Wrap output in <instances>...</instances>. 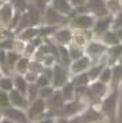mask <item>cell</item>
Wrapping results in <instances>:
<instances>
[{
	"label": "cell",
	"mask_w": 122,
	"mask_h": 123,
	"mask_svg": "<svg viewBox=\"0 0 122 123\" xmlns=\"http://www.w3.org/2000/svg\"><path fill=\"white\" fill-rule=\"evenodd\" d=\"M3 119V115H1V112H0V120Z\"/></svg>",
	"instance_id": "db71d44e"
},
{
	"label": "cell",
	"mask_w": 122,
	"mask_h": 123,
	"mask_svg": "<svg viewBox=\"0 0 122 123\" xmlns=\"http://www.w3.org/2000/svg\"><path fill=\"white\" fill-rule=\"evenodd\" d=\"M122 28V9L115 15H113V23H111V31H117Z\"/></svg>",
	"instance_id": "8d00e7d4"
},
{
	"label": "cell",
	"mask_w": 122,
	"mask_h": 123,
	"mask_svg": "<svg viewBox=\"0 0 122 123\" xmlns=\"http://www.w3.org/2000/svg\"><path fill=\"white\" fill-rule=\"evenodd\" d=\"M14 40H15V37H6V39H1L0 40V49H3V51H12Z\"/></svg>",
	"instance_id": "f35d334b"
},
{
	"label": "cell",
	"mask_w": 122,
	"mask_h": 123,
	"mask_svg": "<svg viewBox=\"0 0 122 123\" xmlns=\"http://www.w3.org/2000/svg\"><path fill=\"white\" fill-rule=\"evenodd\" d=\"M39 36H40V25L24 28V30H21L15 34V39H19L21 42H26V43H28V42L36 39Z\"/></svg>",
	"instance_id": "44dd1931"
},
{
	"label": "cell",
	"mask_w": 122,
	"mask_h": 123,
	"mask_svg": "<svg viewBox=\"0 0 122 123\" xmlns=\"http://www.w3.org/2000/svg\"><path fill=\"white\" fill-rule=\"evenodd\" d=\"M26 114H27L28 120H30L31 123L42 119V118L44 117V114H46V100L38 98L36 100L31 102L30 106H28L27 110H26Z\"/></svg>",
	"instance_id": "30bf717a"
},
{
	"label": "cell",
	"mask_w": 122,
	"mask_h": 123,
	"mask_svg": "<svg viewBox=\"0 0 122 123\" xmlns=\"http://www.w3.org/2000/svg\"><path fill=\"white\" fill-rule=\"evenodd\" d=\"M21 58L20 54L15 52V51H7V62H8V67L11 70V72L14 74V68H15V64L18 63V60Z\"/></svg>",
	"instance_id": "1f68e13d"
},
{
	"label": "cell",
	"mask_w": 122,
	"mask_h": 123,
	"mask_svg": "<svg viewBox=\"0 0 122 123\" xmlns=\"http://www.w3.org/2000/svg\"><path fill=\"white\" fill-rule=\"evenodd\" d=\"M43 68H44V66H43L42 62H36V60H32V59H31L28 71H32V72H35L36 75H40L42 71H43Z\"/></svg>",
	"instance_id": "74e56055"
},
{
	"label": "cell",
	"mask_w": 122,
	"mask_h": 123,
	"mask_svg": "<svg viewBox=\"0 0 122 123\" xmlns=\"http://www.w3.org/2000/svg\"><path fill=\"white\" fill-rule=\"evenodd\" d=\"M42 74L44 75V76H47L50 80H51V79H52V68L44 67V68H43V71H42Z\"/></svg>",
	"instance_id": "c3c4849f"
},
{
	"label": "cell",
	"mask_w": 122,
	"mask_h": 123,
	"mask_svg": "<svg viewBox=\"0 0 122 123\" xmlns=\"http://www.w3.org/2000/svg\"><path fill=\"white\" fill-rule=\"evenodd\" d=\"M87 107H88L87 103L83 102V100H79V99H74V100H71V102H66L64 106H63L61 117L66 118V119H73V118L78 117L79 114H82Z\"/></svg>",
	"instance_id": "52a82bcc"
},
{
	"label": "cell",
	"mask_w": 122,
	"mask_h": 123,
	"mask_svg": "<svg viewBox=\"0 0 122 123\" xmlns=\"http://www.w3.org/2000/svg\"><path fill=\"white\" fill-rule=\"evenodd\" d=\"M118 90H119V92H121V94H122V83H121V84H119V87H118Z\"/></svg>",
	"instance_id": "816d5d0a"
},
{
	"label": "cell",
	"mask_w": 122,
	"mask_h": 123,
	"mask_svg": "<svg viewBox=\"0 0 122 123\" xmlns=\"http://www.w3.org/2000/svg\"><path fill=\"white\" fill-rule=\"evenodd\" d=\"M50 39H51L56 46L68 47L71 44V40H73V30H71L68 25L59 27L58 30L51 35Z\"/></svg>",
	"instance_id": "7c38bea8"
},
{
	"label": "cell",
	"mask_w": 122,
	"mask_h": 123,
	"mask_svg": "<svg viewBox=\"0 0 122 123\" xmlns=\"http://www.w3.org/2000/svg\"><path fill=\"white\" fill-rule=\"evenodd\" d=\"M93 64L91 59L88 58L87 55H83L81 56L79 59L76 60H73L68 66V72H70L71 78L75 76L78 74H82V72H87V70L90 68V66Z\"/></svg>",
	"instance_id": "5bb4252c"
},
{
	"label": "cell",
	"mask_w": 122,
	"mask_h": 123,
	"mask_svg": "<svg viewBox=\"0 0 122 123\" xmlns=\"http://www.w3.org/2000/svg\"><path fill=\"white\" fill-rule=\"evenodd\" d=\"M1 115L7 119L12 120L14 123H31L28 120V117L26 114L24 110H20V108H15V107H8L6 110L0 111Z\"/></svg>",
	"instance_id": "2e32d148"
},
{
	"label": "cell",
	"mask_w": 122,
	"mask_h": 123,
	"mask_svg": "<svg viewBox=\"0 0 122 123\" xmlns=\"http://www.w3.org/2000/svg\"><path fill=\"white\" fill-rule=\"evenodd\" d=\"M105 67H107L105 56L99 62L93 63V64L90 66V68L87 70V72H86L87 76H88V79H90V82H95V80H98V78H99V75H101V72L103 71Z\"/></svg>",
	"instance_id": "7402d4cb"
},
{
	"label": "cell",
	"mask_w": 122,
	"mask_h": 123,
	"mask_svg": "<svg viewBox=\"0 0 122 123\" xmlns=\"http://www.w3.org/2000/svg\"><path fill=\"white\" fill-rule=\"evenodd\" d=\"M94 40V35L91 31H81V30H73V40L71 44L76 46L79 48H83L88 44V42Z\"/></svg>",
	"instance_id": "e0dca14e"
},
{
	"label": "cell",
	"mask_w": 122,
	"mask_h": 123,
	"mask_svg": "<svg viewBox=\"0 0 122 123\" xmlns=\"http://www.w3.org/2000/svg\"><path fill=\"white\" fill-rule=\"evenodd\" d=\"M9 95V102H11V107H15V108H20V110H27V107L30 106V102L27 100L24 94L19 92L18 90H11L8 92Z\"/></svg>",
	"instance_id": "ac0fdd59"
},
{
	"label": "cell",
	"mask_w": 122,
	"mask_h": 123,
	"mask_svg": "<svg viewBox=\"0 0 122 123\" xmlns=\"http://www.w3.org/2000/svg\"><path fill=\"white\" fill-rule=\"evenodd\" d=\"M30 62L31 59L26 58V56H21L18 60V63L15 64V68H14V74L16 75H24L28 71V67H30ZM12 74V75H14Z\"/></svg>",
	"instance_id": "484cf974"
},
{
	"label": "cell",
	"mask_w": 122,
	"mask_h": 123,
	"mask_svg": "<svg viewBox=\"0 0 122 123\" xmlns=\"http://www.w3.org/2000/svg\"><path fill=\"white\" fill-rule=\"evenodd\" d=\"M111 23H113V15H107L105 18H99L95 20V24L93 27L91 32L94 35V39H98L99 36L111 30Z\"/></svg>",
	"instance_id": "9a60e30c"
},
{
	"label": "cell",
	"mask_w": 122,
	"mask_h": 123,
	"mask_svg": "<svg viewBox=\"0 0 122 123\" xmlns=\"http://www.w3.org/2000/svg\"><path fill=\"white\" fill-rule=\"evenodd\" d=\"M26 98H27V100L30 102H34L38 98H39V88L36 87V84L32 83V84H28L27 87V92H26Z\"/></svg>",
	"instance_id": "4dcf8cb0"
},
{
	"label": "cell",
	"mask_w": 122,
	"mask_h": 123,
	"mask_svg": "<svg viewBox=\"0 0 122 123\" xmlns=\"http://www.w3.org/2000/svg\"><path fill=\"white\" fill-rule=\"evenodd\" d=\"M66 102L62 98V94L59 90H55L54 94L46 99V114L43 118H59L62 115V110Z\"/></svg>",
	"instance_id": "277c9868"
},
{
	"label": "cell",
	"mask_w": 122,
	"mask_h": 123,
	"mask_svg": "<svg viewBox=\"0 0 122 123\" xmlns=\"http://www.w3.org/2000/svg\"><path fill=\"white\" fill-rule=\"evenodd\" d=\"M98 80H99L101 83L110 86V83H111V68L105 67L103 71L101 72V75H99V78H98Z\"/></svg>",
	"instance_id": "e575fe53"
},
{
	"label": "cell",
	"mask_w": 122,
	"mask_h": 123,
	"mask_svg": "<svg viewBox=\"0 0 122 123\" xmlns=\"http://www.w3.org/2000/svg\"><path fill=\"white\" fill-rule=\"evenodd\" d=\"M48 6L52 7L55 11H58L61 15L66 16V18H70L74 13V8L68 3V0H50Z\"/></svg>",
	"instance_id": "d6986e66"
},
{
	"label": "cell",
	"mask_w": 122,
	"mask_h": 123,
	"mask_svg": "<svg viewBox=\"0 0 122 123\" xmlns=\"http://www.w3.org/2000/svg\"><path fill=\"white\" fill-rule=\"evenodd\" d=\"M68 3L71 4V7H73L74 11H75V9L83 8V7L86 6V3H87V0H68Z\"/></svg>",
	"instance_id": "bcb514c9"
},
{
	"label": "cell",
	"mask_w": 122,
	"mask_h": 123,
	"mask_svg": "<svg viewBox=\"0 0 122 123\" xmlns=\"http://www.w3.org/2000/svg\"><path fill=\"white\" fill-rule=\"evenodd\" d=\"M42 63H43V66L44 67H47V68H52L55 64H56V60H55V58L51 55V54H48V55L46 56V58L42 60Z\"/></svg>",
	"instance_id": "ee69618b"
},
{
	"label": "cell",
	"mask_w": 122,
	"mask_h": 123,
	"mask_svg": "<svg viewBox=\"0 0 122 123\" xmlns=\"http://www.w3.org/2000/svg\"><path fill=\"white\" fill-rule=\"evenodd\" d=\"M118 64H121V66H122V56L119 58V60H118Z\"/></svg>",
	"instance_id": "f5cc1de1"
},
{
	"label": "cell",
	"mask_w": 122,
	"mask_h": 123,
	"mask_svg": "<svg viewBox=\"0 0 122 123\" xmlns=\"http://www.w3.org/2000/svg\"><path fill=\"white\" fill-rule=\"evenodd\" d=\"M24 48H26V42H21V40H19V39L14 40V48H12V51H15V52L23 55Z\"/></svg>",
	"instance_id": "7bdbcfd3"
},
{
	"label": "cell",
	"mask_w": 122,
	"mask_h": 123,
	"mask_svg": "<svg viewBox=\"0 0 122 123\" xmlns=\"http://www.w3.org/2000/svg\"><path fill=\"white\" fill-rule=\"evenodd\" d=\"M106 6L110 15H115L117 12H119L122 9V0H107Z\"/></svg>",
	"instance_id": "d6a6232c"
},
{
	"label": "cell",
	"mask_w": 122,
	"mask_h": 123,
	"mask_svg": "<svg viewBox=\"0 0 122 123\" xmlns=\"http://www.w3.org/2000/svg\"><path fill=\"white\" fill-rule=\"evenodd\" d=\"M95 20L97 19L87 12H74L68 18V22L66 25H68L71 30L91 31L95 24Z\"/></svg>",
	"instance_id": "3957f363"
},
{
	"label": "cell",
	"mask_w": 122,
	"mask_h": 123,
	"mask_svg": "<svg viewBox=\"0 0 122 123\" xmlns=\"http://www.w3.org/2000/svg\"><path fill=\"white\" fill-rule=\"evenodd\" d=\"M121 56H122V43L109 47L106 54H105V59H106L107 67H111V66L117 64Z\"/></svg>",
	"instance_id": "ffe728a7"
},
{
	"label": "cell",
	"mask_w": 122,
	"mask_h": 123,
	"mask_svg": "<svg viewBox=\"0 0 122 123\" xmlns=\"http://www.w3.org/2000/svg\"><path fill=\"white\" fill-rule=\"evenodd\" d=\"M8 107H11V102H9L8 92L0 90V111L6 110V108H8Z\"/></svg>",
	"instance_id": "d590c367"
},
{
	"label": "cell",
	"mask_w": 122,
	"mask_h": 123,
	"mask_svg": "<svg viewBox=\"0 0 122 123\" xmlns=\"http://www.w3.org/2000/svg\"><path fill=\"white\" fill-rule=\"evenodd\" d=\"M0 90L1 91H6V92H9L11 90H14L12 76H6V75H1L0 76Z\"/></svg>",
	"instance_id": "f546056e"
},
{
	"label": "cell",
	"mask_w": 122,
	"mask_h": 123,
	"mask_svg": "<svg viewBox=\"0 0 122 123\" xmlns=\"http://www.w3.org/2000/svg\"><path fill=\"white\" fill-rule=\"evenodd\" d=\"M107 48L109 47H106L102 42L94 39L91 42H88V44L85 47V55H87L88 58L91 59L93 63H97V62H99L105 56Z\"/></svg>",
	"instance_id": "9c48e42d"
},
{
	"label": "cell",
	"mask_w": 122,
	"mask_h": 123,
	"mask_svg": "<svg viewBox=\"0 0 122 123\" xmlns=\"http://www.w3.org/2000/svg\"><path fill=\"white\" fill-rule=\"evenodd\" d=\"M34 123H56V119L55 118H42V119L36 120Z\"/></svg>",
	"instance_id": "7dc6e473"
},
{
	"label": "cell",
	"mask_w": 122,
	"mask_h": 123,
	"mask_svg": "<svg viewBox=\"0 0 122 123\" xmlns=\"http://www.w3.org/2000/svg\"><path fill=\"white\" fill-rule=\"evenodd\" d=\"M103 120L105 118L101 114V111L97 107L88 106L82 114H79L78 117L73 118V119H68V123H101Z\"/></svg>",
	"instance_id": "8992f818"
},
{
	"label": "cell",
	"mask_w": 122,
	"mask_h": 123,
	"mask_svg": "<svg viewBox=\"0 0 122 123\" xmlns=\"http://www.w3.org/2000/svg\"><path fill=\"white\" fill-rule=\"evenodd\" d=\"M68 22V18L61 15L58 11H55L52 7H50L48 4L46 6V8L42 12V23L43 25H50V27H62L66 25Z\"/></svg>",
	"instance_id": "5b68a950"
},
{
	"label": "cell",
	"mask_w": 122,
	"mask_h": 123,
	"mask_svg": "<svg viewBox=\"0 0 122 123\" xmlns=\"http://www.w3.org/2000/svg\"><path fill=\"white\" fill-rule=\"evenodd\" d=\"M111 83H110V90H115L122 83V66L121 64H114L111 66Z\"/></svg>",
	"instance_id": "603a6c76"
},
{
	"label": "cell",
	"mask_w": 122,
	"mask_h": 123,
	"mask_svg": "<svg viewBox=\"0 0 122 123\" xmlns=\"http://www.w3.org/2000/svg\"><path fill=\"white\" fill-rule=\"evenodd\" d=\"M71 80H73V83L75 87H87L88 84H90V79H88L86 72L75 75V76L71 78Z\"/></svg>",
	"instance_id": "83f0119b"
},
{
	"label": "cell",
	"mask_w": 122,
	"mask_h": 123,
	"mask_svg": "<svg viewBox=\"0 0 122 123\" xmlns=\"http://www.w3.org/2000/svg\"><path fill=\"white\" fill-rule=\"evenodd\" d=\"M83 8H85V12L93 15L95 19L105 18V16L110 15L105 0H87V3Z\"/></svg>",
	"instance_id": "8fae6325"
},
{
	"label": "cell",
	"mask_w": 122,
	"mask_h": 123,
	"mask_svg": "<svg viewBox=\"0 0 122 123\" xmlns=\"http://www.w3.org/2000/svg\"><path fill=\"white\" fill-rule=\"evenodd\" d=\"M119 98H121V92L118 88L110 90V92L97 106V108L101 111V114L103 115L105 120L107 123H118Z\"/></svg>",
	"instance_id": "6da1fadb"
},
{
	"label": "cell",
	"mask_w": 122,
	"mask_h": 123,
	"mask_svg": "<svg viewBox=\"0 0 122 123\" xmlns=\"http://www.w3.org/2000/svg\"><path fill=\"white\" fill-rule=\"evenodd\" d=\"M97 40L102 42L106 47H111V46H115V44H119V40H118V37H117L115 32L111 31V30L105 32V34L102 35V36H99Z\"/></svg>",
	"instance_id": "d4e9b609"
},
{
	"label": "cell",
	"mask_w": 122,
	"mask_h": 123,
	"mask_svg": "<svg viewBox=\"0 0 122 123\" xmlns=\"http://www.w3.org/2000/svg\"><path fill=\"white\" fill-rule=\"evenodd\" d=\"M0 123H14L12 120H9V119H7V118H4L3 117V119L0 120Z\"/></svg>",
	"instance_id": "f907efd6"
},
{
	"label": "cell",
	"mask_w": 122,
	"mask_h": 123,
	"mask_svg": "<svg viewBox=\"0 0 122 123\" xmlns=\"http://www.w3.org/2000/svg\"><path fill=\"white\" fill-rule=\"evenodd\" d=\"M67 48H68V54H70L71 62H73V60H76V59H79L81 56L85 55V49H83V48H79V47H76V46L70 44Z\"/></svg>",
	"instance_id": "836d02e7"
},
{
	"label": "cell",
	"mask_w": 122,
	"mask_h": 123,
	"mask_svg": "<svg viewBox=\"0 0 122 123\" xmlns=\"http://www.w3.org/2000/svg\"><path fill=\"white\" fill-rule=\"evenodd\" d=\"M14 13H15V9L9 1H4L0 6V31L9 30Z\"/></svg>",
	"instance_id": "4fadbf2b"
},
{
	"label": "cell",
	"mask_w": 122,
	"mask_h": 123,
	"mask_svg": "<svg viewBox=\"0 0 122 123\" xmlns=\"http://www.w3.org/2000/svg\"><path fill=\"white\" fill-rule=\"evenodd\" d=\"M61 94H62V98H63L64 102H71L75 99V86H74L73 80H68L67 83L64 84L61 90Z\"/></svg>",
	"instance_id": "cb8c5ba5"
},
{
	"label": "cell",
	"mask_w": 122,
	"mask_h": 123,
	"mask_svg": "<svg viewBox=\"0 0 122 123\" xmlns=\"http://www.w3.org/2000/svg\"><path fill=\"white\" fill-rule=\"evenodd\" d=\"M110 92V87L107 84L101 83L99 80H95V82H90V84L87 86L86 90V95H85V102L88 106H93V107H97L101 100L105 98Z\"/></svg>",
	"instance_id": "7a4b0ae2"
},
{
	"label": "cell",
	"mask_w": 122,
	"mask_h": 123,
	"mask_svg": "<svg viewBox=\"0 0 122 123\" xmlns=\"http://www.w3.org/2000/svg\"><path fill=\"white\" fill-rule=\"evenodd\" d=\"M114 32H115L117 37H118L119 43H122V28H121V30H117V31H114Z\"/></svg>",
	"instance_id": "681fc988"
},
{
	"label": "cell",
	"mask_w": 122,
	"mask_h": 123,
	"mask_svg": "<svg viewBox=\"0 0 122 123\" xmlns=\"http://www.w3.org/2000/svg\"><path fill=\"white\" fill-rule=\"evenodd\" d=\"M55 88L52 86H47V87H43V88H39V98L40 99H48L50 96L54 94Z\"/></svg>",
	"instance_id": "ab89813d"
},
{
	"label": "cell",
	"mask_w": 122,
	"mask_h": 123,
	"mask_svg": "<svg viewBox=\"0 0 122 123\" xmlns=\"http://www.w3.org/2000/svg\"><path fill=\"white\" fill-rule=\"evenodd\" d=\"M105 1H107V0H105Z\"/></svg>",
	"instance_id": "11a10c76"
},
{
	"label": "cell",
	"mask_w": 122,
	"mask_h": 123,
	"mask_svg": "<svg viewBox=\"0 0 122 123\" xmlns=\"http://www.w3.org/2000/svg\"><path fill=\"white\" fill-rule=\"evenodd\" d=\"M6 1H9V3L12 4L14 9H15L16 12H26L30 7V0H6Z\"/></svg>",
	"instance_id": "f1b7e54d"
},
{
	"label": "cell",
	"mask_w": 122,
	"mask_h": 123,
	"mask_svg": "<svg viewBox=\"0 0 122 123\" xmlns=\"http://www.w3.org/2000/svg\"><path fill=\"white\" fill-rule=\"evenodd\" d=\"M12 79H14V88L18 90L19 92H21V94H24V95H26L28 83L26 82L24 76H23V75H16V74H14V75H12Z\"/></svg>",
	"instance_id": "4316f807"
},
{
	"label": "cell",
	"mask_w": 122,
	"mask_h": 123,
	"mask_svg": "<svg viewBox=\"0 0 122 123\" xmlns=\"http://www.w3.org/2000/svg\"><path fill=\"white\" fill-rule=\"evenodd\" d=\"M35 84H36V87H38V88H43V87L51 86V80H50L47 76H44L43 74H40V75H38Z\"/></svg>",
	"instance_id": "60d3db41"
},
{
	"label": "cell",
	"mask_w": 122,
	"mask_h": 123,
	"mask_svg": "<svg viewBox=\"0 0 122 123\" xmlns=\"http://www.w3.org/2000/svg\"><path fill=\"white\" fill-rule=\"evenodd\" d=\"M24 79H26V82H27L28 84H32V83H35L36 82V78H38V75L35 74V72H32V71H27L24 75Z\"/></svg>",
	"instance_id": "f6af8a7d"
},
{
	"label": "cell",
	"mask_w": 122,
	"mask_h": 123,
	"mask_svg": "<svg viewBox=\"0 0 122 123\" xmlns=\"http://www.w3.org/2000/svg\"><path fill=\"white\" fill-rule=\"evenodd\" d=\"M35 51H36V47H35L34 44H32V43H26L24 52H23V55H21V56H26V58H28V59H32Z\"/></svg>",
	"instance_id": "b9f144b4"
},
{
	"label": "cell",
	"mask_w": 122,
	"mask_h": 123,
	"mask_svg": "<svg viewBox=\"0 0 122 123\" xmlns=\"http://www.w3.org/2000/svg\"><path fill=\"white\" fill-rule=\"evenodd\" d=\"M71 79V75L68 72V68L62 64H56L52 67V79H51V86L55 90H61L64 84Z\"/></svg>",
	"instance_id": "ba28073f"
}]
</instances>
